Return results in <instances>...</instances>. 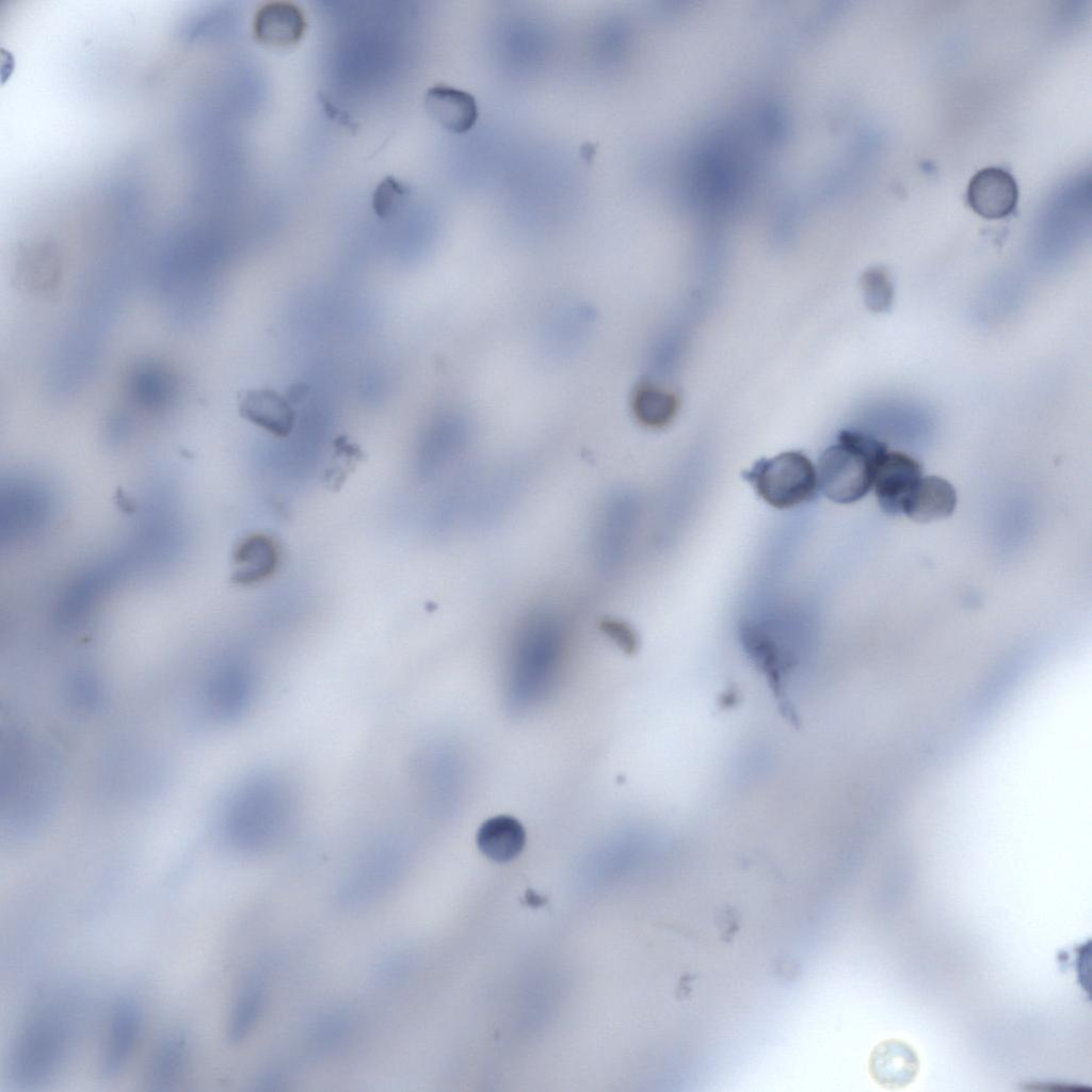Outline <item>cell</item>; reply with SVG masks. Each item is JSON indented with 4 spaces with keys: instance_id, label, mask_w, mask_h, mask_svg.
Returning <instances> with one entry per match:
<instances>
[{
    "instance_id": "cell-17",
    "label": "cell",
    "mask_w": 1092,
    "mask_h": 1092,
    "mask_svg": "<svg viewBox=\"0 0 1092 1092\" xmlns=\"http://www.w3.org/2000/svg\"><path fill=\"white\" fill-rule=\"evenodd\" d=\"M365 459L366 454L358 444L347 435L337 436L333 444V454L324 470V486L333 493L338 492Z\"/></svg>"
},
{
    "instance_id": "cell-14",
    "label": "cell",
    "mask_w": 1092,
    "mask_h": 1092,
    "mask_svg": "<svg viewBox=\"0 0 1092 1092\" xmlns=\"http://www.w3.org/2000/svg\"><path fill=\"white\" fill-rule=\"evenodd\" d=\"M919 1062L914 1049L900 1040H885L869 1057V1073L882 1087L900 1089L916 1076Z\"/></svg>"
},
{
    "instance_id": "cell-1",
    "label": "cell",
    "mask_w": 1092,
    "mask_h": 1092,
    "mask_svg": "<svg viewBox=\"0 0 1092 1092\" xmlns=\"http://www.w3.org/2000/svg\"><path fill=\"white\" fill-rule=\"evenodd\" d=\"M289 785L270 773L254 774L226 797L219 814L222 838L234 849L256 852L282 841L294 823Z\"/></svg>"
},
{
    "instance_id": "cell-7",
    "label": "cell",
    "mask_w": 1092,
    "mask_h": 1092,
    "mask_svg": "<svg viewBox=\"0 0 1092 1092\" xmlns=\"http://www.w3.org/2000/svg\"><path fill=\"white\" fill-rule=\"evenodd\" d=\"M921 477V466L915 459L903 452L887 451L877 468L872 486L881 509L889 515L902 513Z\"/></svg>"
},
{
    "instance_id": "cell-21",
    "label": "cell",
    "mask_w": 1092,
    "mask_h": 1092,
    "mask_svg": "<svg viewBox=\"0 0 1092 1092\" xmlns=\"http://www.w3.org/2000/svg\"><path fill=\"white\" fill-rule=\"evenodd\" d=\"M604 631L608 633L624 651L631 653L636 649L637 639L628 625L616 621H605Z\"/></svg>"
},
{
    "instance_id": "cell-20",
    "label": "cell",
    "mask_w": 1092,
    "mask_h": 1092,
    "mask_svg": "<svg viewBox=\"0 0 1092 1092\" xmlns=\"http://www.w3.org/2000/svg\"><path fill=\"white\" fill-rule=\"evenodd\" d=\"M862 287L866 304L870 309L874 311L886 309L890 303L892 288L884 272L877 269L868 270L862 277Z\"/></svg>"
},
{
    "instance_id": "cell-16",
    "label": "cell",
    "mask_w": 1092,
    "mask_h": 1092,
    "mask_svg": "<svg viewBox=\"0 0 1092 1092\" xmlns=\"http://www.w3.org/2000/svg\"><path fill=\"white\" fill-rule=\"evenodd\" d=\"M479 850L489 860L505 863L515 858L526 844V831L513 816L498 815L485 820L476 836Z\"/></svg>"
},
{
    "instance_id": "cell-15",
    "label": "cell",
    "mask_w": 1092,
    "mask_h": 1092,
    "mask_svg": "<svg viewBox=\"0 0 1092 1092\" xmlns=\"http://www.w3.org/2000/svg\"><path fill=\"white\" fill-rule=\"evenodd\" d=\"M956 504V491L947 480L936 476H922L902 513L914 521L930 523L950 516Z\"/></svg>"
},
{
    "instance_id": "cell-2",
    "label": "cell",
    "mask_w": 1092,
    "mask_h": 1092,
    "mask_svg": "<svg viewBox=\"0 0 1092 1092\" xmlns=\"http://www.w3.org/2000/svg\"><path fill=\"white\" fill-rule=\"evenodd\" d=\"M60 993L38 1001L21 1023L10 1054L12 1083L21 1090L37 1088L58 1073L73 1046L78 1002Z\"/></svg>"
},
{
    "instance_id": "cell-12",
    "label": "cell",
    "mask_w": 1092,
    "mask_h": 1092,
    "mask_svg": "<svg viewBox=\"0 0 1092 1092\" xmlns=\"http://www.w3.org/2000/svg\"><path fill=\"white\" fill-rule=\"evenodd\" d=\"M191 1044L181 1029L171 1030L156 1046L148 1062L145 1083L154 1091H168L183 1079L190 1059Z\"/></svg>"
},
{
    "instance_id": "cell-18",
    "label": "cell",
    "mask_w": 1092,
    "mask_h": 1092,
    "mask_svg": "<svg viewBox=\"0 0 1092 1092\" xmlns=\"http://www.w3.org/2000/svg\"><path fill=\"white\" fill-rule=\"evenodd\" d=\"M637 407L638 416L643 423L661 428L671 422L676 415L678 401L670 391L646 386L638 395Z\"/></svg>"
},
{
    "instance_id": "cell-19",
    "label": "cell",
    "mask_w": 1092,
    "mask_h": 1092,
    "mask_svg": "<svg viewBox=\"0 0 1092 1092\" xmlns=\"http://www.w3.org/2000/svg\"><path fill=\"white\" fill-rule=\"evenodd\" d=\"M411 196L410 187L394 176H386L372 193L371 207L376 216L389 219L395 216Z\"/></svg>"
},
{
    "instance_id": "cell-9",
    "label": "cell",
    "mask_w": 1092,
    "mask_h": 1092,
    "mask_svg": "<svg viewBox=\"0 0 1092 1092\" xmlns=\"http://www.w3.org/2000/svg\"><path fill=\"white\" fill-rule=\"evenodd\" d=\"M255 682L244 668L228 665L216 671L206 684L205 703L219 721L237 719L248 707Z\"/></svg>"
},
{
    "instance_id": "cell-23",
    "label": "cell",
    "mask_w": 1092,
    "mask_h": 1092,
    "mask_svg": "<svg viewBox=\"0 0 1092 1092\" xmlns=\"http://www.w3.org/2000/svg\"><path fill=\"white\" fill-rule=\"evenodd\" d=\"M1025 1089L1037 1090V1091H1040V1090H1044V1091H1049V1090L1050 1091H1065V1090L1066 1091H1074V1090L1076 1091V1090H1078V1091H1080V1090L1085 1089V1087L1074 1086V1085H1070V1083L1069 1085L1060 1083V1082H1058V1083L1057 1082H1033V1083L1031 1082V1083H1029V1087H1025Z\"/></svg>"
},
{
    "instance_id": "cell-10",
    "label": "cell",
    "mask_w": 1092,
    "mask_h": 1092,
    "mask_svg": "<svg viewBox=\"0 0 1092 1092\" xmlns=\"http://www.w3.org/2000/svg\"><path fill=\"white\" fill-rule=\"evenodd\" d=\"M307 22L300 6L290 1H271L255 13L252 32L256 42L273 48H288L300 43Z\"/></svg>"
},
{
    "instance_id": "cell-13",
    "label": "cell",
    "mask_w": 1092,
    "mask_h": 1092,
    "mask_svg": "<svg viewBox=\"0 0 1092 1092\" xmlns=\"http://www.w3.org/2000/svg\"><path fill=\"white\" fill-rule=\"evenodd\" d=\"M232 582L254 585L270 578L277 569L279 548L266 533H253L242 539L234 551Z\"/></svg>"
},
{
    "instance_id": "cell-24",
    "label": "cell",
    "mask_w": 1092,
    "mask_h": 1092,
    "mask_svg": "<svg viewBox=\"0 0 1092 1092\" xmlns=\"http://www.w3.org/2000/svg\"><path fill=\"white\" fill-rule=\"evenodd\" d=\"M285 394L298 406L307 397L308 386L305 383L298 382L290 385Z\"/></svg>"
},
{
    "instance_id": "cell-3",
    "label": "cell",
    "mask_w": 1092,
    "mask_h": 1092,
    "mask_svg": "<svg viewBox=\"0 0 1092 1092\" xmlns=\"http://www.w3.org/2000/svg\"><path fill=\"white\" fill-rule=\"evenodd\" d=\"M887 446L865 433L844 430L837 443L821 454L816 471L818 487L836 503H853L873 486L877 468Z\"/></svg>"
},
{
    "instance_id": "cell-4",
    "label": "cell",
    "mask_w": 1092,
    "mask_h": 1092,
    "mask_svg": "<svg viewBox=\"0 0 1092 1092\" xmlns=\"http://www.w3.org/2000/svg\"><path fill=\"white\" fill-rule=\"evenodd\" d=\"M743 477L762 500L776 509L805 503L819 489L816 466L799 451L761 459Z\"/></svg>"
},
{
    "instance_id": "cell-11",
    "label": "cell",
    "mask_w": 1092,
    "mask_h": 1092,
    "mask_svg": "<svg viewBox=\"0 0 1092 1092\" xmlns=\"http://www.w3.org/2000/svg\"><path fill=\"white\" fill-rule=\"evenodd\" d=\"M423 107L432 121L452 133L469 131L479 116L477 101L470 93L446 84L429 87Z\"/></svg>"
},
{
    "instance_id": "cell-5",
    "label": "cell",
    "mask_w": 1092,
    "mask_h": 1092,
    "mask_svg": "<svg viewBox=\"0 0 1092 1092\" xmlns=\"http://www.w3.org/2000/svg\"><path fill=\"white\" fill-rule=\"evenodd\" d=\"M142 1021V1008L134 997L122 996L114 1003L100 1062L103 1078L112 1079L124 1070L140 1038Z\"/></svg>"
},
{
    "instance_id": "cell-8",
    "label": "cell",
    "mask_w": 1092,
    "mask_h": 1092,
    "mask_svg": "<svg viewBox=\"0 0 1092 1092\" xmlns=\"http://www.w3.org/2000/svg\"><path fill=\"white\" fill-rule=\"evenodd\" d=\"M966 198L969 207L979 215L990 220L1011 214L1018 198L1014 177L1000 167H985L970 179Z\"/></svg>"
},
{
    "instance_id": "cell-6",
    "label": "cell",
    "mask_w": 1092,
    "mask_h": 1092,
    "mask_svg": "<svg viewBox=\"0 0 1092 1092\" xmlns=\"http://www.w3.org/2000/svg\"><path fill=\"white\" fill-rule=\"evenodd\" d=\"M240 416L271 435L285 438L296 423V405L287 395L272 388H252L238 394Z\"/></svg>"
},
{
    "instance_id": "cell-22",
    "label": "cell",
    "mask_w": 1092,
    "mask_h": 1092,
    "mask_svg": "<svg viewBox=\"0 0 1092 1092\" xmlns=\"http://www.w3.org/2000/svg\"><path fill=\"white\" fill-rule=\"evenodd\" d=\"M318 100L321 103V106H322V108L324 110V113H325V115L327 117H330L331 119L335 121L336 123L344 126L346 128H348L352 132H355V129L357 128L356 123L350 117V115L346 111L340 110L330 99V97L326 94H324L322 92H319L318 93Z\"/></svg>"
}]
</instances>
